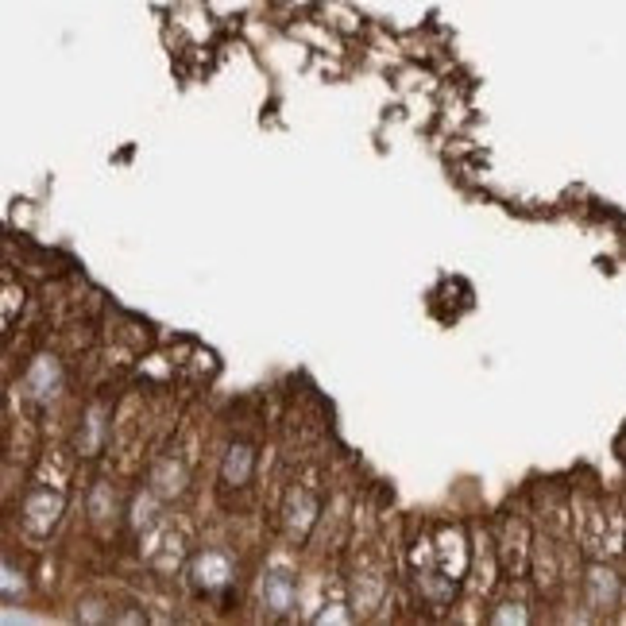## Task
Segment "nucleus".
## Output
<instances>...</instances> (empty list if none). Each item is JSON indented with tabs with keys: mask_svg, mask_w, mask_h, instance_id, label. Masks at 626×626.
I'll list each match as a JSON object with an SVG mask.
<instances>
[{
	"mask_svg": "<svg viewBox=\"0 0 626 626\" xmlns=\"http://www.w3.org/2000/svg\"><path fill=\"white\" fill-rule=\"evenodd\" d=\"M190 576L202 592H220V587L232 580V561L225 553H217V549H205V553H198V561H193Z\"/></svg>",
	"mask_w": 626,
	"mask_h": 626,
	"instance_id": "1",
	"label": "nucleus"
},
{
	"mask_svg": "<svg viewBox=\"0 0 626 626\" xmlns=\"http://www.w3.org/2000/svg\"><path fill=\"white\" fill-rule=\"evenodd\" d=\"M58 510H63V495H51V491H35V495L23 502V522H28V530L47 534V530L55 526Z\"/></svg>",
	"mask_w": 626,
	"mask_h": 626,
	"instance_id": "2",
	"label": "nucleus"
},
{
	"mask_svg": "<svg viewBox=\"0 0 626 626\" xmlns=\"http://www.w3.org/2000/svg\"><path fill=\"white\" fill-rule=\"evenodd\" d=\"M58 387H63V372H58V364L51 360V356H39V360L31 364V372H28V390L39 402H47V399L58 395Z\"/></svg>",
	"mask_w": 626,
	"mask_h": 626,
	"instance_id": "3",
	"label": "nucleus"
},
{
	"mask_svg": "<svg viewBox=\"0 0 626 626\" xmlns=\"http://www.w3.org/2000/svg\"><path fill=\"white\" fill-rule=\"evenodd\" d=\"M313 519H317V502L305 495V491L290 495V502H287V530L294 537H305V534H310V526H313Z\"/></svg>",
	"mask_w": 626,
	"mask_h": 626,
	"instance_id": "4",
	"label": "nucleus"
},
{
	"mask_svg": "<svg viewBox=\"0 0 626 626\" xmlns=\"http://www.w3.org/2000/svg\"><path fill=\"white\" fill-rule=\"evenodd\" d=\"M263 599H267V607H271L275 615H287V611L294 607V580L287 572H271L263 580Z\"/></svg>",
	"mask_w": 626,
	"mask_h": 626,
	"instance_id": "5",
	"label": "nucleus"
},
{
	"mask_svg": "<svg viewBox=\"0 0 626 626\" xmlns=\"http://www.w3.org/2000/svg\"><path fill=\"white\" fill-rule=\"evenodd\" d=\"M619 596V576L611 569H592L587 572V599H592L596 607H611Z\"/></svg>",
	"mask_w": 626,
	"mask_h": 626,
	"instance_id": "6",
	"label": "nucleus"
},
{
	"mask_svg": "<svg viewBox=\"0 0 626 626\" xmlns=\"http://www.w3.org/2000/svg\"><path fill=\"white\" fill-rule=\"evenodd\" d=\"M252 464H255V452H252L248 445H232L228 457H225V468H220V476H225V484L240 487V484H248Z\"/></svg>",
	"mask_w": 626,
	"mask_h": 626,
	"instance_id": "7",
	"label": "nucleus"
},
{
	"mask_svg": "<svg viewBox=\"0 0 626 626\" xmlns=\"http://www.w3.org/2000/svg\"><path fill=\"white\" fill-rule=\"evenodd\" d=\"M101 433H105V410L93 407L90 417H85V437H81V452H85V457H93V452L101 449Z\"/></svg>",
	"mask_w": 626,
	"mask_h": 626,
	"instance_id": "8",
	"label": "nucleus"
},
{
	"mask_svg": "<svg viewBox=\"0 0 626 626\" xmlns=\"http://www.w3.org/2000/svg\"><path fill=\"white\" fill-rule=\"evenodd\" d=\"M155 487L163 491V495H178V491H182V468L159 464V468H155Z\"/></svg>",
	"mask_w": 626,
	"mask_h": 626,
	"instance_id": "9",
	"label": "nucleus"
},
{
	"mask_svg": "<svg viewBox=\"0 0 626 626\" xmlns=\"http://www.w3.org/2000/svg\"><path fill=\"white\" fill-rule=\"evenodd\" d=\"M20 592H23V576L12 569V564H4V599L12 604V599H16Z\"/></svg>",
	"mask_w": 626,
	"mask_h": 626,
	"instance_id": "10",
	"label": "nucleus"
},
{
	"mask_svg": "<svg viewBox=\"0 0 626 626\" xmlns=\"http://www.w3.org/2000/svg\"><path fill=\"white\" fill-rule=\"evenodd\" d=\"M491 622H526V611H522V604H502V611H495L491 615Z\"/></svg>",
	"mask_w": 626,
	"mask_h": 626,
	"instance_id": "11",
	"label": "nucleus"
}]
</instances>
